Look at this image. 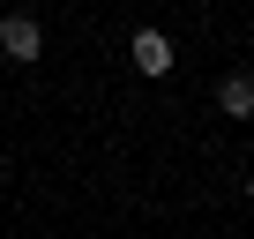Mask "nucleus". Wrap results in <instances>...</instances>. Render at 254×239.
Returning <instances> with one entry per match:
<instances>
[{
  "label": "nucleus",
  "instance_id": "nucleus-1",
  "mask_svg": "<svg viewBox=\"0 0 254 239\" xmlns=\"http://www.w3.org/2000/svg\"><path fill=\"white\" fill-rule=\"evenodd\" d=\"M0 53H8V60H38V53H45L38 15H23V8H8V15H0Z\"/></svg>",
  "mask_w": 254,
  "mask_h": 239
},
{
  "label": "nucleus",
  "instance_id": "nucleus-2",
  "mask_svg": "<svg viewBox=\"0 0 254 239\" xmlns=\"http://www.w3.org/2000/svg\"><path fill=\"white\" fill-rule=\"evenodd\" d=\"M127 60H135V75H172V38L165 30H135V45H127Z\"/></svg>",
  "mask_w": 254,
  "mask_h": 239
},
{
  "label": "nucleus",
  "instance_id": "nucleus-3",
  "mask_svg": "<svg viewBox=\"0 0 254 239\" xmlns=\"http://www.w3.org/2000/svg\"><path fill=\"white\" fill-rule=\"evenodd\" d=\"M217 112L247 120V112H254V75H224V82H217Z\"/></svg>",
  "mask_w": 254,
  "mask_h": 239
},
{
  "label": "nucleus",
  "instance_id": "nucleus-4",
  "mask_svg": "<svg viewBox=\"0 0 254 239\" xmlns=\"http://www.w3.org/2000/svg\"><path fill=\"white\" fill-rule=\"evenodd\" d=\"M247 202H254V172H247Z\"/></svg>",
  "mask_w": 254,
  "mask_h": 239
}]
</instances>
